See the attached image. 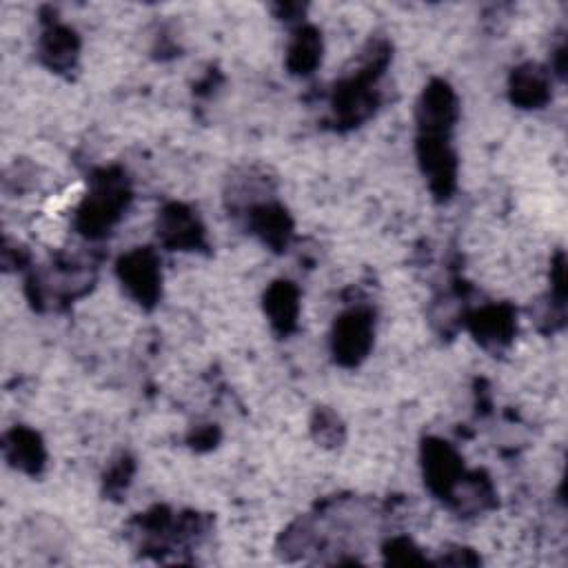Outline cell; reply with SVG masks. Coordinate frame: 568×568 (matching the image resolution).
Segmentation results:
<instances>
[{"label": "cell", "mask_w": 568, "mask_h": 568, "mask_svg": "<svg viewBox=\"0 0 568 568\" xmlns=\"http://www.w3.org/2000/svg\"><path fill=\"white\" fill-rule=\"evenodd\" d=\"M127 205V189L123 180L105 174L87 200L85 209L80 211V225L85 233L96 236L100 229L109 227L118 218V211Z\"/></svg>", "instance_id": "obj_1"}, {"label": "cell", "mask_w": 568, "mask_h": 568, "mask_svg": "<svg viewBox=\"0 0 568 568\" xmlns=\"http://www.w3.org/2000/svg\"><path fill=\"white\" fill-rule=\"evenodd\" d=\"M120 278L140 302L158 298V260L151 251H134L120 262Z\"/></svg>", "instance_id": "obj_2"}, {"label": "cell", "mask_w": 568, "mask_h": 568, "mask_svg": "<svg viewBox=\"0 0 568 568\" xmlns=\"http://www.w3.org/2000/svg\"><path fill=\"white\" fill-rule=\"evenodd\" d=\"M369 344L371 316L367 311H351L349 316L340 320L336 329V353L342 362H358L369 351Z\"/></svg>", "instance_id": "obj_3"}, {"label": "cell", "mask_w": 568, "mask_h": 568, "mask_svg": "<svg viewBox=\"0 0 568 568\" xmlns=\"http://www.w3.org/2000/svg\"><path fill=\"white\" fill-rule=\"evenodd\" d=\"M458 475L460 462L449 446L442 442L429 444V449H426V480H429L431 489L440 495H449L458 482Z\"/></svg>", "instance_id": "obj_4"}, {"label": "cell", "mask_w": 568, "mask_h": 568, "mask_svg": "<svg viewBox=\"0 0 568 568\" xmlns=\"http://www.w3.org/2000/svg\"><path fill=\"white\" fill-rule=\"evenodd\" d=\"M160 233L169 245L174 247H194L198 245L200 240V227L198 220L191 216V211H187L185 207H169L165 213H162V222H160Z\"/></svg>", "instance_id": "obj_5"}, {"label": "cell", "mask_w": 568, "mask_h": 568, "mask_svg": "<svg viewBox=\"0 0 568 568\" xmlns=\"http://www.w3.org/2000/svg\"><path fill=\"white\" fill-rule=\"evenodd\" d=\"M513 100L524 107H540L549 100V80L533 65L517 69L513 76Z\"/></svg>", "instance_id": "obj_6"}, {"label": "cell", "mask_w": 568, "mask_h": 568, "mask_svg": "<svg viewBox=\"0 0 568 568\" xmlns=\"http://www.w3.org/2000/svg\"><path fill=\"white\" fill-rule=\"evenodd\" d=\"M296 289L289 282H278L276 287H271L267 293V311L271 316V322L278 329L289 331L296 322Z\"/></svg>", "instance_id": "obj_7"}, {"label": "cell", "mask_w": 568, "mask_h": 568, "mask_svg": "<svg viewBox=\"0 0 568 568\" xmlns=\"http://www.w3.org/2000/svg\"><path fill=\"white\" fill-rule=\"evenodd\" d=\"M475 333L482 342H504L513 333V311L509 307H493L480 313L475 320Z\"/></svg>", "instance_id": "obj_8"}, {"label": "cell", "mask_w": 568, "mask_h": 568, "mask_svg": "<svg viewBox=\"0 0 568 568\" xmlns=\"http://www.w3.org/2000/svg\"><path fill=\"white\" fill-rule=\"evenodd\" d=\"M318 54H320L318 34L313 32V29H304L291 47V67L302 71V74H307V71L318 63Z\"/></svg>", "instance_id": "obj_9"}, {"label": "cell", "mask_w": 568, "mask_h": 568, "mask_svg": "<svg viewBox=\"0 0 568 568\" xmlns=\"http://www.w3.org/2000/svg\"><path fill=\"white\" fill-rule=\"evenodd\" d=\"M256 227L258 231L265 233V238L271 242V245H284L287 242V236H289V220L287 216H284V211L282 209H260L258 211V222H256Z\"/></svg>", "instance_id": "obj_10"}]
</instances>
